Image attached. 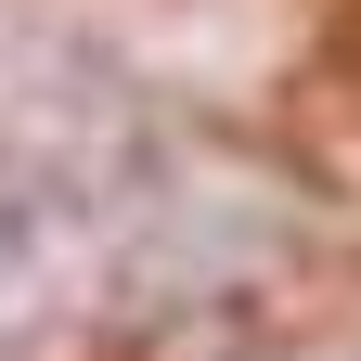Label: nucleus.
<instances>
[{"label":"nucleus","mask_w":361,"mask_h":361,"mask_svg":"<svg viewBox=\"0 0 361 361\" xmlns=\"http://www.w3.org/2000/svg\"><path fill=\"white\" fill-rule=\"evenodd\" d=\"M129 207V155L116 129L78 104V90H39V78H0V336L39 323L90 258H104Z\"/></svg>","instance_id":"1"}]
</instances>
